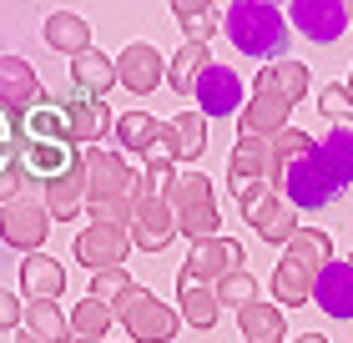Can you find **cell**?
<instances>
[{"label": "cell", "instance_id": "obj_21", "mask_svg": "<svg viewBox=\"0 0 353 343\" xmlns=\"http://www.w3.org/2000/svg\"><path fill=\"white\" fill-rule=\"evenodd\" d=\"M313 298L328 318H353V268L333 257V263L313 277Z\"/></svg>", "mask_w": 353, "mask_h": 343}, {"label": "cell", "instance_id": "obj_18", "mask_svg": "<svg viewBox=\"0 0 353 343\" xmlns=\"http://www.w3.org/2000/svg\"><path fill=\"white\" fill-rule=\"evenodd\" d=\"M228 187H232V197H248L252 187H268V141L243 137L232 146V157H228Z\"/></svg>", "mask_w": 353, "mask_h": 343}, {"label": "cell", "instance_id": "obj_10", "mask_svg": "<svg viewBox=\"0 0 353 343\" xmlns=\"http://www.w3.org/2000/svg\"><path fill=\"white\" fill-rule=\"evenodd\" d=\"M76 146H61V141H26L21 137V146H15V167H21V177L30 187H51L56 177H66L71 167H76Z\"/></svg>", "mask_w": 353, "mask_h": 343}, {"label": "cell", "instance_id": "obj_28", "mask_svg": "<svg viewBox=\"0 0 353 343\" xmlns=\"http://www.w3.org/2000/svg\"><path fill=\"white\" fill-rule=\"evenodd\" d=\"M313 277L303 263H293V257H283L278 268H272V303L278 308H303V303H313Z\"/></svg>", "mask_w": 353, "mask_h": 343}, {"label": "cell", "instance_id": "obj_44", "mask_svg": "<svg viewBox=\"0 0 353 343\" xmlns=\"http://www.w3.org/2000/svg\"><path fill=\"white\" fill-rule=\"evenodd\" d=\"M298 343H328V338H323V333H303Z\"/></svg>", "mask_w": 353, "mask_h": 343}, {"label": "cell", "instance_id": "obj_25", "mask_svg": "<svg viewBox=\"0 0 353 343\" xmlns=\"http://www.w3.org/2000/svg\"><path fill=\"white\" fill-rule=\"evenodd\" d=\"M313 157L339 187H353V126H333V132L313 146Z\"/></svg>", "mask_w": 353, "mask_h": 343}, {"label": "cell", "instance_id": "obj_30", "mask_svg": "<svg viewBox=\"0 0 353 343\" xmlns=\"http://www.w3.org/2000/svg\"><path fill=\"white\" fill-rule=\"evenodd\" d=\"M207 66H217L212 51H207V46H197V41H187L182 51H176V56L167 61V86H172V91H182V96H192Z\"/></svg>", "mask_w": 353, "mask_h": 343}, {"label": "cell", "instance_id": "obj_17", "mask_svg": "<svg viewBox=\"0 0 353 343\" xmlns=\"http://www.w3.org/2000/svg\"><path fill=\"white\" fill-rule=\"evenodd\" d=\"M15 132H21L26 141H61V146H76L66 111H61V101H56V96H46V91H41V101L30 106L21 121H15Z\"/></svg>", "mask_w": 353, "mask_h": 343}, {"label": "cell", "instance_id": "obj_37", "mask_svg": "<svg viewBox=\"0 0 353 343\" xmlns=\"http://www.w3.org/2000/svg\"><path fill=\"white\" fill-rule=\"evenodd\" d=\"M157 132H162V121L147 117V111H126V117H117V141L126 146V152L147 157L152 146H157Z\"/></svg>", "mask_w": 353, "mask_h": 343}, {"label": "cell", "instance_id": "obj_31", "mask_svg": "<svg viewBox=\"0 0 353 343\" xmlns=\"http://www.w3.org/2000/svg\"><path fill=\"white\" fill-rule=\"evenodd\" d=\"M237 329H243L248 343H283V308L258 298V303L237 308Z\"/></svg>", "mask_w": 353, "mask_h": 343}, {"label": "cell", "instance_id": "obj_33", "mask_svg": "<svg viewBox=\"0 0 353 343\" xmlns=\"http://www.w3.org/2000/svg\"><path fill=\"white\" fill-rule=\"evenodd\" d=\"M111 323H117L111 303H101V298H91V293H86V298L71 308V343H101Z\"/></svg>", "mask_w": 353, "mask_h": 343}, {"label": "cell", "instance_id": "obj_4", "mask_svg": "<svg viewBox=\"0 0 353 343\" xmlns=\"http://www.w3.org/2000/svg\"><path fill=\"white\" fill-rule=\"evenodd\" d=\"M81 167H86V202H111V197H137L141 192V177L111 146H86Z\"/></svg>", "mask_w": 353, "mask_h": 343}, {"label": "cell", "instance_id": "obj_45", "mask_svg": "<svg viewBox=\"0 0 353 343\" xmlns=\"http://www.w3.org/2000/svg\"><path fill=\"white\" fill-rule=\"evenodd\" d=\"M15 343H41V338H30V333H26V329H21V333H15Z\"/></svg>", "mask_w": 353, "mask_h": 343}, {"label": "cell", "instance_id": "obj_23", "mask_svg": "<svg viewBox=\"0 0 353 343\" xmlns=\"http://www.w3.org/2000/svg\"><path fill=\"white\" fill-rule=\"evenodd\" d=\"M111 86H117V61L101 56L96 46L71 61V91H81V96H101V101H106V91H111Z\"/></svg>", "mask_w": 353, "mask_h": 343}, {"label": "cell", "instance_id": "obj_43", "mask_svg": "<svg viewBox=\"0 0 353 343\" xmlns=\"http://www.w3.org/2000/svg\"><path fill=\"white\" fill-rule=\"evenodd\" d=\"M21 313H26V308H21V298L0 288V329H21Z\"/></svg>", "mask_w": 353, "mask_h": 343}, {"label": "cell", "instance_id": "obj_20", "mask_svg": "<svg viewBox=\"0 0 353 343\" xmlns=\"http://www.w3.org/2000/svg\"><path fill=\"white\" fill-rule=\"evenodd\" d=\"M21 293H26V303H56L66 293V268L51 253H30L21 263Z\"/></svg>", "mask_w": 353, "mask_h": 343}, {"label": "cell", "instance_id": "obj_36", "mask_svg": "<svg viewBox=\"0 0 353 343\" xmlns=\"http://www.w3.org/2000/svg\"><path fill=\"white\" fill-rule=\"evenodd\" d=\"M172 146H176V161H197L207 152V117L202 111H182V117H172Z\"/></svg>", "mask_w": 353, "mask_h": 343}, {"label": "cell", "instance_id": "obj_7", "mask_svg": "<svg viewBox=\"0 0 353 343\" xmlns=\"http://www.w3.org/2000/svg\"><path fill=\"white\" fill-rule=\"evenodd\" d=\"M237 212L248 217V227H258L263 242H288L298 233V212L288 207L272 187H252L248 197H237Z\"/></svg>", "mask_w": 353, "mask_h": 343}, {"label": "cell", "instance_id": "obj_26", "mask_svg": "<svg viewBox=\"0 0 353 343\" xmlns=\"http://www.w3.org/2000/svg\"><path fill=\"white\" fill-rule=\"evenodd\" d=\"M176 308H182V318L192 323V329H212L217 313H222V303H217V293L197 283V277H176Z\"/></svg>", "mask_w": 353, "mask_h": 343}, {"label": "cell", "instance_id": "obj_27", "mask_svg": "<svg viewBox=\"0 0 353 343\" xmlns=\"http://www.w3.org/2000/svg\"><path fill=\"white\" fill-rule=\"evenodd\" d=\"M46 46L61 56H81L91 51V26H86V15H76V10H56L51 21H46Z\"/></svg>", "mask_w": 353, "mask_h": 343}, {"label": "cell", "instance_id": "obj_32", "mask_svg": "<svg viewBox=\"0 0 353 343\" xmlns=\"http://www.w3.org/2000/svg\"><path fill=\"white\" fill-rule=\"evenodd\" d=\"M283 257H293V263H303L308 273H323L333 263V237L323 233V227H298L293 237H288V253Z\"/></svg>", "mask_w": 353, "mask_h": 343}, {"label": "cell", "instance_id": "obj_41", "mask_svg": "<svg viewBox=\"0 0 353 343\" xmlns=\"http://www.w3.org/2000/svg\"><path fill=\"white\" fill-rule=\"evenodd\" d=\"M172 187H176V161H147V172H141V192L167 197Z\"/></svg>", "mask_w": 353, "mask_h": 343}, {"label": "cell", "instance_id": "obj_46", "mask_svg": "<svg viewBox=\"0 0 353 343\" xmlns=\"http://www.w3.org/2000/svg\"><path fill=\"white\" fill-rule=\"evenodd\" d=\"M348 26H353V6H348Z\"/></svg>", "mask_w": 353, "mask_h": 343}, {"label": "cell", "instance_id": "obj_34", "mask_svg": "<svg viewBox=\"0 0 353 343\" xmlns=\"http://www.w3.org/2000/svg\"><path fill=\"white\" fill-rule=\"evenodd\" d=\"M21 329H26L30 338H41V343H71V318L61 313L56 303H26Z\"/></svg>", "mask_w": 353, "mask_h": 343}, {"label": "cell", "instance_id": "obj_2", "mask_svg": "<svg viewBox=\"0 0 353 343\" xmlns=\"http://www.w3.org/2000/svg\"><path fill=\"white\" fill-rule=\"evenodd\" d=\"M172 202V217H176V233L192 237V242H207L217 237V197H212V182L202 172H176V187L167 192Z\"/></svg>", "mask_w": 353, "mask_h": 343}, {"label": "cell", "instance_id": "obj_38", "mask_svg": "<svg viewBox=\"0 0 353 343\" xmlns=\"http://www.w3.org/2000/svg\"><path fill=\"white\" fill-rule=\"evenodd\" d=\"M212 293H217L222 308H248V303H258V277H252L248 268H243V273H228Z\"/></svg>", "mask_w": 353, "mask_h": 343}, {"label": "cell", "instance_id": "obj_14", "mask_svg": "<svg viewBox=\"0 0 353 343\" xmlns=\"http://www.w3.org/2000/svg\"><path fill=\"white\" fill-rule=\"evenodd\" d=\"M36 101H41L36 66H30L26 56H0V111H6L10 121H21Z\"/></svg>", "mask_w": 353, "mask_h": 343}, {"label": "cell", "instance_id": "obj_8", "mask_svg": "<svg viewBox=\"0 0 353 343\" xmlns=\"http://www.w3.org/2000/svg\"><path fill=\"white\" fill-rule=\"evenodd\" d=\"M76 263L91 268V273H111L126 263V253H132V227H81L71 242Z\"/></svg>", "mask_w": 353, "mask_h": 343}, {"label": "cell", "instance_id": "obj_3", "mask_svg": "<svg viewBox=\"0 0 353 343\" xmlns=\"http://www.w3.org/2000/svg\"><path fill=\"white\" fill-rule=\"evenodd\" d=\"M111 313H117V323L126 329V338H132V343H172L176 323H182V318H176V308H167L152 288L121 293Z\"/></svg>", "mask_w": 353, "mask_h": 343}, {"label": "cell", "instance_id": "obj_24", "mask_svg": "<svg viewBox=\"0 0 353 343\" xmlns=\"http://www.w3.org/2000/svg\"><path fill=\"white\" fill-rule=\"evenodd\" d=\"M41 202H46V212H51V222H71L76 212L86 207V167H81V161H76L66 177H56Z\"/></svg>", "mask_w": 353, "mask_h": 343}, {"label": "cell", "instance_id": "obj_6", "mask_svg": "<svg viewBox=\"0 0 353 343\" xmlns=\"http://www.w3.org/2000/svg\"><path fill=\"white\" fill-rule=\"evenodd\" d=\"M46 237H51V212H46V202L30 197V192L0 207V242H10V248H21L30 257V253H41Z\"/></svg>", "mask_w": 353, "mask_h": 343}, {"label": "cell", "instance_id": "obj_15", "mask_svg": "<svg viewBox=\"0 0 353 343\" xmlns=\"http://www.w3.org/2000/svg\"><path fill=\"white\" fill-rule=\"evenodd\" d=\"M192 96H197V111H202L207 121H212V117H232V111L248 106L243 81H237V71H228V66H207Z\"/></svg>", "mask_w": 353, "mask_h": 343}, {"label": "cell", "instance_id": "obj_40", "mask_svg": "<svg viewBox=\"0 0 353 343\" xmlns=\"http://www.w3.org/2000/svg\"><path fill=\"white\" fill-rule=\"evenodd\" d=\"M318 111L323 117H333V121H353V96H348V86H323L318 91Z\"/></svg>", "mask_w": 353, "mask_h": 343}, {"label": "cell", "instance_id": "obj_9", "mask_svg": "<svg viewBox=\"0 0 353 343\" xmlns=\"http://www.w3.org/2000/svg\"><path fill=\"white\" fill-rule=\"evenodd\" d=\"M172 237H176L172 202L167 197H152V192H137V202H132V248L162 253V248H172Z\"/></svg>", "mask_w": 353, "mask_h": 343}, {"label": "cell", "instance_id": "obj_5", "mask_svg": "<svg viewBox=\"0 0 353 343\" xmlns=\"http://www.w3.org/2000/svg\"><path fill=\"white\" fill-rule=\"evenodd\" d=\"M339 182H333V177L318 167V157L308 152L303 161H293V167H288V177H283V202L293 207V212H318V207H333L339 202Z\"/></svg>", "mask_w": 353, "mask_h": 343}, {"label": "cell", "instance_id": "obj_22", "mask_svg": "<svg viewBox=\"0 0 353 343\" xmlns=\"http://www.w3.org/2000/svg\"><path fill=\"white\" fill-rule=\"evenodd\" d=\"M288 117H293V106L268 101V96H252V101L237 111V132L252 137V141H278L288 132Z\"/></svg>", "mask_w": 353, "mask_h": 343}, {"label": "cell", "instance_id": "obj_16", "mask_svg": "<svg viewBox=\"0 0 353 343\" xmlns=\"http://www.w3.org/2000/svg\"><path fill=\"white\" fill-rule=\"evenodd\" d=\"M308 66L303 61H272V66L258 71V81H252V96H268V101H283V106H298L303 96H308Z\"/></svg>", "mask_w": 353, "mask_h": 343}, {"label": "cell", "instance_id": "obj_39", "mask_svg": "<svg viewBox=\"0 0 353 343\" xmlns=\"http://www.w3.org/2000/svg\"><path fill=\"white\" fill-rule=\"evenodd\" d=\"M137 283H132V273H126V268H111V273H96L91 277V298H101V303H111V308H117V298H121V293H132Z\"/></svg>", "mask_w": 353, "mask_h": 343}, {"label": "cell", "instance_id": "obj_42", "mask_svg": "<svg viewBox=\"0 0 353 343\" xmlns=\"http://www.w3.org/2000/svg\"><path fill=\"white\" fill-rule=\"evenodd\" d=\"M15 146H21V132H15V121L0 111V177L15 167Z\"/></svg>", "mask_w": 353, "mask_h": 343}, {"label": "cell", "instance_id": "obj_19", "mask_svg": "<svg viewBox=\"0 0 353 343\" xmlns=\"http://www.w3.org/2000/svg\"><path fill=\"white\" fill-rule=\"evenodd\" d=\"M61 111H66V121H71V137L76 141H101L111 132V106L101 101V96H81V91H71V96H61Z\"/></svg>", "mask_w": 353, "mask_h": 343}, {"label": "cell", "instance_id": "obj_12", "mask_svg": "<svg viewBox=\"0 0 353 343\" xmlns=\"http://www.w3.org/2000/svg\"><path fill=\"white\" fill-rule=\"evenodd\" d=\"M288 26H298L313 46H333L348 30V6L343 0H293L288 6Z\"/></svg>", "mask_w": 353, "mask_h": 343}, {"label": "cell", "instance_id": "obj_35", "mask_svg": "<svg viewBox=\"0 0 353 343\" xmlns=\"http://www.w3.org/2000/svg\"><path fill=\"white\" fill-rule=\"evenodd\" d=\"M172 15H176V26H182V36L187 41H197V46H207L217 36V6H207V0H176L172 6Z\"/></svg>", "mask_w": 353, "mask_h": 343}, {"label": "cell", "instance_id": "obj_1", "mask_svg": "<svg viewBox=\"0 0 353 343\" xmlns=\"http://www.w3.org/2000/svg\"><path fill=\"white\" fill-rule=\"evenodd\" d=\"M222 30H228V41L252 61H268V66L272 61H288L293 26H288V10L268 6V0H237V6H228L222 10Z\"/></svg>", "mask_w": 353, "mask_h": 343}, {"label": "cell", "instance_id": "obj_13", "mask_svg": "<svg viewBox=\"0 0 353 343\" xmlns=\"http://www.w3.org/2000/svg\"><path fill=\"white\" fill-rule=\"evenodd\" d=\"M117 81H121L132 96H152L157 81H167V61H162V51H157V46H147V41L121 46V51H117Z\"/></svg>", "mask_w": 353, "mask_h": 343}, {"label": "cell", "instance_id": "obj_29", "mask_svg": "<svg viewBox=\"0 0 353 343\" xmlns=\"http://www.w3.org/2000/svg\"><path fill=\"white\" fill-rule=\"evenodd\" d=\"M313 137L308 132H293V126H288V132L278 137V141H268V187L272 192H283V177H288V167H293V161H303L313 152Z\"/></svg>", "mask_w": 353, "mask_h": 343}, {"label": "cell", "instance_id": "obj_11", "mask_svg": "<svg viewBox=\"0 0 353 343\" xmlns=\"http://www.w3.org/2000/svg\"><path fill=\"white\" fill-rule=\"evenodd\" d=\"M182 273L197 277V283H207V288H217L228 273H243V242H232V237H222V233L207 237V242H192Z\"/></svg>", "mask_w": 353, "mask_h": 343}]
</instances>
